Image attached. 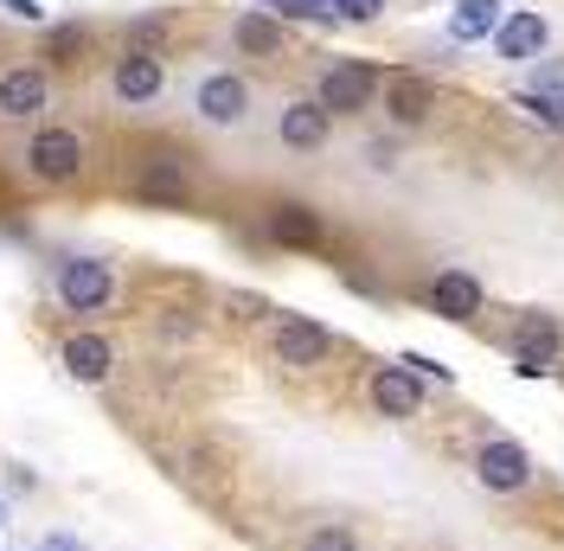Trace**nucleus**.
Here are the masks:
<instances>
[{
	"instance_id": "f257e3e1",
	"label": "nucleus",
	"mask_w": 564,
	"mask_h": 551,
	"mask_svg": "<svg viewBox=\"0 0 564 551\" xmlns=\"http://www.w3.org/2000/svg\"><path fill=\"white\" fill-rule=\"evenodd\" d=\"M379 65H366V58H347V65H327L315 84V104L327 109V116H359V109L379 97Z\"/></svg>"
},
{
	"instance_id": "f03ea898",
	"label": "nucleus",
	"mask_w": 564,
	"mask_h": 551,
	"mask_svg": "<svg viewBox=\"0 0 564 551\" xmlns=\"http://www.w3.org/2000/svg\"><path fill=\"white\" fill-rule=\"evenodd\" d=\"M109 295H116L109 263H97V257H65V263H58V302H65L70 314L109 309Z\"/></svg>"
},
{
	"instance_id": "7ed1b4c3",
	"label": "nucleus",
	"mask_w": 564,
	"mask_h": 551,
	"mask_svg": "<svg viewBox=\"0 0 564 551\" xmlns=\"http://www.w3.org/2000/svg\"><path fill=\"white\" fill-rule=\"evenodd\" d=\"M558 359H564L558 321H552V314H520V327H513V366H520L527 379H545Z\"/></svg>"
},
{
	"instance_id": "20e7f679",
	"label": "nucleus",
	"mask_w": 564,
	"mask_h": 551,
	"mask_svg": "<svg viewBox=\"0 0 564 551\" xmlns=\"http://www.w3.org/2000/svg\"><path fill=\"white\" fill-rule=\"evenodd\" d=\"M475 482L488 487V494H520V487L532 482V455L513 436H494V443H481V455H475Z\"/></svg>"
},
{
	"instance_id": "39448f33",
	"label": "nucleus",
	"mask_w": 564,
	"mask_h": 551,
	"mask_svg": "<svg viewBox=\"0 0 564 551\" xmlns=\"http://www.w3.org/2000/svg\"><path fill=\"white\" fill-rule=\"evenodd\" d=\"M193 109H199L206 122H218V129H231V122H245V109H250V84L238 71H212V77H199Z\"/></svg>"
},
{
	"instance_id": "423d86ee",
	"label": "nucleus",
	"mask_w": 564,
	"mask_h": 551,
	"mask_svg": "<svg viewBox=\"0 0 564 551\" xmlns=\"http://www.w3.org/2000/svg\"><path fill=\"white\" fill-rule=\"evenodd\" d=\"M26 168L39 180H70V173L84 168V141L70 136V129H39L33 148H26Z\"/></svg>"
},
{
	"instance_id": "0eeeda50",
	"label": "nucleus",
	"mask_w": 564,
	"mask_h": 551,
	"mask_svg": "<svg viewBox=\"0 0 564 551\" xmlns=\"http://www.w3.org/2000/svg\"><path fill=\"white\" fill-rule=\"evenodd\" d=\"M327 346H334V334H327L321 321H308V314L276 321V359H282V366H321V359H327Z\"/></svg>"
},
{
	"instance_id": "6e6552de",
	"label": "nucleus",
	"mask_w": 564,
	"mask_h": 551,
	"mask_svg": "<svg viewBox=\"0 0 564 551\" xmlns=\"http://www.w3.org/2000/svg\"><path fill=\"white\" fill-rule=\"evenodd\" d=\"M372 404H379V417H417L423 411V385H417V372L411 366H379L372 372Z\"/></svg>"
},
{
	"instance_id": "1a4fd4ad",
	"label": "nucleus",
	"mask_w": 564,
	"mask_h": 551,
	"mask_svg": "<svg viewBox=\"0 0 564 551\" xmlns=\"http://www.w3.org/2000/svg\"><path fill=\"white\" fill-rule=\"evenodd\" d=\"M430 309L443 321H475L481 314V282L468 270H436L430 276Z\"/></svg>"
},
{
	"instance_id": "9d476101",
	"label": "nucleus",
	"mask_w": 564,
	"mask_h": 551,
	"mask_svg": "<svg viewBox=\"0 0 564 551\" xmlns=\"http://www.w3.org/2000/svg\"><path fill=\"white\" fill-rule=\"evenodd\" d=\"M545 39H552V26H545L539 13H507V20L494 26V52H500L507 65H527V58L545 52Z\"/></svg>"
},
{
	"instance_id": "9b49d317",
	"label": "nucleus",
	"mask_w": 564,
	"mask_h": 551,
	"mask_svg": "<svg viewBox=\"0 0 564 551\" xmlns=\"http://www.w3.org/2000/svg\"><path fill=\"white\" fill-rule=\"evenodd\" d=\"M430 104H436L430 77H417V71H391L386 77V109H391L398 129H417L423 116H430Z\"/></svg>"
},
{
	"instance_id": "f8f14e48",
	"label": "nucleus",
	"mask_w": 564,
	"mask_h": 551,
	"mask_svg": "<svg viewBox=\"0 0 564 551\" xmlns=\"http://www.w3.org/2000/svg\"><path fill=\"white\" fill-rule=\"evenodd\" d=\"M45 97H52V84H45V71H33V65H20V71L0 77V116H13V122L39 116Z\"/></svg>"
},
{
	"instance_id": "ddd939ff",
	"label": "nucleus",
	"mask_w": 564,
	"mask_h": 551,
	"mask_svg": "<svg viewBox=\"0 0 564 551\" xmlns=\"http://www.w3.org/2000/svg\"><path fill=\"white\" fill-rule=\"evenodd\" d=\"M161 84H167V71H161V58H148V52H129V58L116 65V97H122V104H154Z\"/></svg>"
},
{
	"instance_id": "4468645a",
	"label": "nucleus",
	"mask_w": 564,
	"mask_h": 551,
	"mask_svg": "<svg viewBox=\"0 0 564 551\" xmlns=\"http://www.w3.org/2000/svg\"><path fill=\"white\" fill-rule=\"evenodd\" d=\"M327 109L321 104H289L282 109V122H276V136H282V148H302V154H315L321 141H327Z\"/></svg>"
},
{
	"instance_id": "2eb2a0df",
	"label": "nucleus",
	"mask_w": 564,
	"mask_h": 551,
	"mask_svg": "<svg viewBox=\"0 0 564 551\" xmlns=\"http://www.w3.org/2000/svg\"><path fill=\"white\" fill-rule=\"evenodd\" d=\"M109 366H116V353H109L104 334H70V341H65V372H70V379L104 385Z\"/></svg>"
},
{
	"instance_id": "dca6fc26",
	"label": "nucleus",
	"mask_w": 564,
	"mask_h": 551,
	"mask_svg": "<svg viewBox=\"0 0 564 551\" xmlns=\"http://www.w3.org/2000/svg\"><path fill=\"white\" fill-rule=\"evenodd\" d=\"M141 199H154V206H180L193 186H186V168H180V154H154L148 168H141Z\"/></svg>"
},
{
	"instance_id": "f3484780",
	"label": "nucleus",
	"mask_w": 564,
	"mask_h": 551,
	"mask_svg": "<svg viewBox=\"0 0 564 551\" xmlns=\"http://www.w3.org/2000/svg\"><path fill=\"white\" fill-rule=\"evenodd\" d=\"M270 238L276 244H289V250H315L321 244V218H315V206H276L270 212Z\"/></svg>"
},
{
	"instance_id": "a211bd4d",
	"label": "nucleus",
	"mask_w": 564,
	"mask_h": 551,
	"mask_svg": "<svg viewBox=\"0 0 564 551\" xmlns=\"http://www.w3.org/2000/svg\"><path fill=\"white\" fill-rule=\"evenodd\" d=\"M231 39H238V52H250V58H276L282 52V20L276 13H245V20L231 26Z\"/></svg>"
},
{
	"instance_id": "6ab92c4d",
	"label": "nucleus",
	"mask_w": 564,
	"mask_h": 551,
	"mask_svg": "<svg viewBox=\"0 0 564 551\" xmlns=\"http://www.w3.org/2000/svg\"><path fill=\"white\" fill-rule=\"evenodd\" d=\"M494 26H500V0H462L456 13H449V39H462V45L488 39Z\"/></svg>"
},
{
	"instance_id": "aec40b11",
	"label": "nucleus",
	"mask_w": 564,
	"mask_h": 551,
	"mask_svg": "<svg viewBox=\"0 0 564 551\" xmlns=\"http://www.w3.org/2000/svg\"><path fill=\"white\" fill-rule=\"evenodd\" d=\"M90 45V33L84 26H52V39H45V58H58V65H77V52Z\"/></svg>"
},
{
	"instance_id": "412c9836",
	"label": "nucleus",
	"mask_w": 564,
	"mask_h": 551,
	"mask_svg": "<svg viewBox=\"0 0 564 551\" xmlns=\"http://www.w3.org/2000/svg\"><path fill=\"white\" fill-rule=\"evenodd\" d=\"M263 7H270L276 20H334L327 0H263Z\"/></svg>"
},
{
	"instance_id": "4be33fe9",
	"label": "nucleus",
	"mask_w": 564,
	"mask_h": 551,
	"mask_svg": "<svg viewBox=\"0 0 564 551\" xmlns=\"http://www.w3.org/2000/svg\"><path fill=\"white\" fill-rule=\"evenodd\" d=\"M532 97H545V104L564 109V65H539L532 71Z\"/></svg>"
},
{
	"instance_id": "5701e85b",
	"label": "nucleus",
	"mask_w": 564,
	"mask_h": 551,
	"mask_svg": "<svg viewBox=\"0 0 564 551\" xmlns=\"http://www.w3.org/2000/svg\"><path fill=\"white\" fill-rule=\"evenodd\" d=\"M302 551H359V539H352L347 526H321V532H308Z\"/></svg>"
},
{
	"instance_id": "b1692460",
	"label": "nucleus",
	"mask_w": 564,
	"mask_h": 551,
	"mask_svg": "<svg viewBox=\"0 0 564 551\" xmlns=\"http://www.w3.org/2000/svg\"><path fill=\"white\" fill-rule=\"evenodd\" d=\"M129 39H135V52H148V58H154V45L167 39V20H161V13H148V20H135V26H129Z\"/></svg>"
},
{
	"instance_id": "393cba45",
	"label": "nucleus",
	"mask_w": 564,
	"mask_h": 551,
	"mask_svg": "<svg viewBox=\"0 0 564 551\" xmlns=\"http://www.w3.org/2000/svg\"><path fill=\"white\" fill-rule=\"evenodd\" d=\"M379 7H386V0H327L334 20H379Z\"/></svg>"
},
{
	"instance_id": "a878e982",
	"label": "nucleus",
	"mask_w": 564,
	"mask_h": 551,
	"mask_svg": "<svg viewBox=\"0 0 564 551\" xmlns=\"http://www.w3.org/2000/svg\"><path fill=\"white\" fill-rule=\"evenodd\" d=\"M520 109H527L532 122H545V129H564V109H558V104H545V97H532V90L520 97Z\"/></svg>"
},
{
	"instance_id": "bb28decb",
	"label": "nucleus",
	"mask_w": 564,
	"mask_h": 551,
	"mask_svg": "<svg viewBox=\"0 0 564 551\" xmlns=\"http://www.w3.org/2000/svg\"><path fill=\"white\" fill-rule=\"evenodd\" d=\"M398 366H411L417 379H436V385H449V379H456L449 366H436V359H423V353H411V359H398Z\"/></svg>"
},
{
	"instance_id": "cd10ccee",
	"label": "nucleus",
	"mask_w": 564,
	"mask_h": 551,
	"mask_svg": "<svg viewBox=\"0 0 564 551\" xmlns=\"http://www.w3.org/2000/svg\"><path fill=\"white\" fill-rule=\"evenodd\" d=\"M0 7H13V13H20V20H39V13H45V7H39V0H0Z\"/></svg>"
},
{
	"instance_id": "c85d7f7f",
	"label": "nucleus",
	"mask_w": 564,
	"mask_h": 551,
	"mask_svg": "<svg viewBox=\"0 0 564 551\" xmlns=\"http://www.w3.org/2000/svg\"><path fill=\"white\" fill-rule=\"evenodd\" d=\"M39 551H77V539H52V545H39Z\"/></svg>"
}]
</instances>
